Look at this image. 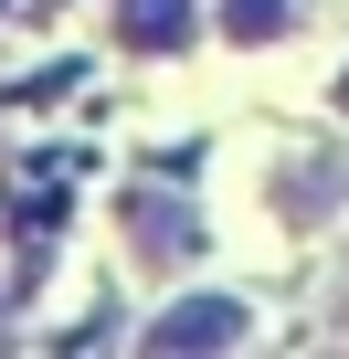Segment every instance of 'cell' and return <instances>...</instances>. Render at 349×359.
Segmentation results:
<instances>
[{
  "label": "cell",
  "instance_id": "obj_1",
  "mask_svg": "<svg viewBox=\"0 0 349 359\" xmlns=\"http://www.w3.org/2000/svg\"><path fill=\"white\" fill-rule=\"evenodd\" d=\"M254 317L233 306V296H180L169 317H148V348H233Z\"/></svg>",
  "mask_w": 349,
  "mask_h": 359
},
{
  "label": "cell",
  "instance_id": "obj_2",
  "mask_svg": "<svg viewBox=\"0 0 349 359\" xmlns=\"http://www.w3.org/2000/svg\"><path fill=\"white\" fill-rule=\"evenodd\" d=\"M117 32L138 53H180L191 43V0H117Z\"/></svg>",
  "mask_w": 349,
  "mask_h": 359
},
{
  "label": "cell",
  "instance_id": "obj_3",
  "mask_svg": "<svg viewBox=\"0 0 349 359\" xmlns=\"http://www.w3.org/2000/svg\"><path fill=\"white\" fill-rule=\"evenodd\" d=\"M223 32L233 43H275L286 32V0H223Z\"/></svg>",
  "mask_w": 349,
  "mask_h": 359
},
{
  "label": "cell",
  "instance_id": "obj_4",
  "mask_svg": "<svg viewBox=\"0 0 349 359\" xmlns=\"http://www.w3.org/2000/svg\"><path fill=\"white\" fill-rule=\"evenodd\" d=\"M127 222H138L148 243H180V212H169V201H148V191H127Z\"/></svg>",
  "mask_w": 349,
  "mask_h": 359
}]
</instances>
